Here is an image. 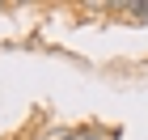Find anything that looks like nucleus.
Segmentation results:
<instances>
[{"instance_id": "nucleus-1", "label": "nucleus", "mask_w": 148, "mask_h": 140, "mask_svg": "<svg viewBox=\"0 0 148 140\" xmlns=\"http://www.w3.org/2000/svg\"><path fill=\"white\" fill-rule=\"evenodd\" d=\"M123 13H136L140 21H144V17H148V4H123Z\"/></svg>"}]
</instances>
